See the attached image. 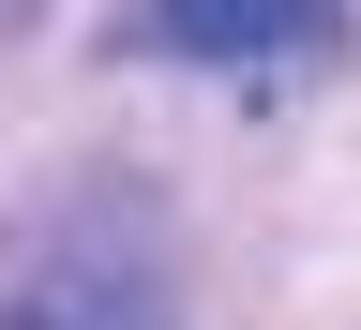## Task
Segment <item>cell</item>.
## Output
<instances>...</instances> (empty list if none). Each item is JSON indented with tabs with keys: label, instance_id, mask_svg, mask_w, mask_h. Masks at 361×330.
I'll return each mask as SVG.
<instances>
[{
	"label": "cell",
	"instance_id": "6da1fadb",
	"mask_svg": "<svg viewBox=\"0 0 361 330\" xmlns=\"http://www.w3.org/2000/svg\"><path fill=\"white\" fill-rule=\"evenodd\" d=\"M0 330H180V315H166V286L121 241H61L16 300H0Z\"/></svg>",
	"mask_w": 361,
	"mask_h": 330
},
{
	"label": "cell",
	"instance_id": "7a4b0ae2",
	"mask_svg": "<svg viewBox=\"0 0 361 330\" xmlns=\"http://www.w3.org/2000/svg\"><path fill=\"white\" fill-rule=\"evenodd\" d=\"M166 45H196V61H271V45L331 30V0H151Z\"/></svg>",
	"mask_w": 361,
	"mask_h": 330
}]
</instances>
